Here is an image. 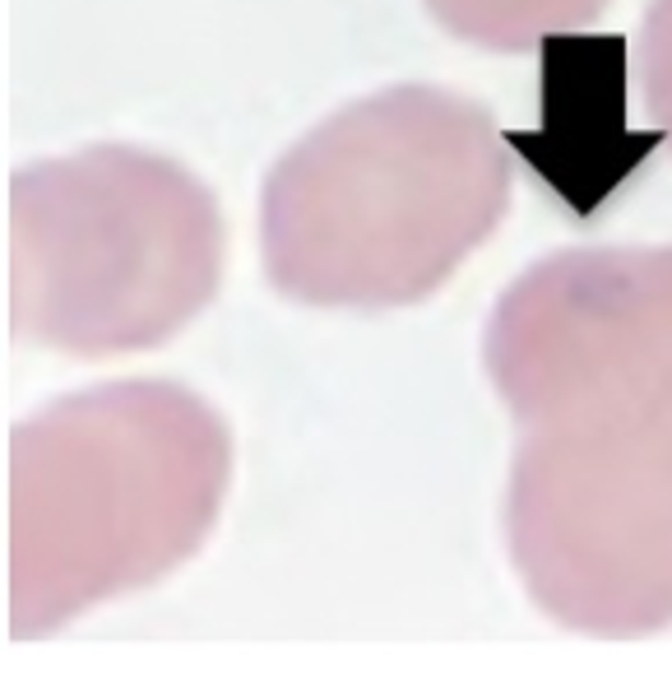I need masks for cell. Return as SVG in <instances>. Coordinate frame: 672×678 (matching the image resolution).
Instances as JSON below:
<instances>
[{"label": "cell", "instance_id": "277c9868", "mask_svg": "<svg viewBox=\"0 0 672 678\" xmlns=\"http://www.w3.org/2000/svg\"><path fill=\"white\" fill-rule=\"evenodd\" d=\"M506 539L561 628L672 623V381L594 377L515 410Z\"/></svg>", "mask_w": 672, "mask_h": 678}, {"label": "cell", "instance_id": "52a82bcc", "mask_svg": "<svg viewBox=\"0 0 672 678\" xmlns=\"http://www.w3.org/2000/svg\"><path fill=\"white\" fill-rule=\"evenodd\" d=\"M607 0H427L441 24L487 51H529L547 33L589 24Z\"/></svg>", "mask_w": 672, "mask_h": 678}, {"label": "cell", "instance_id": "3957f363", "mask_svg": "<svg viewBox=\"0 0 672 678\" xmlns=\"http://www.w3.org/2000/svg\"><path fill=\"white\" fill-rule=\"evenodd\" d=\"M223 279V215L182 163L93 145L10 182V325L74 358L153 348Z\"/></svg>", "mask_w": 672, "mask_h": 678}, {"label": "cell", "instance_id": "7a4b0ae2", "mask_svg": "<svg viewBox=\"0 0 672 678\" xmlns=\"http://www.w3.org/2000/svg\"><path fill=\"white\" fill-rule=\"evenodd\" d=\"M228 479V423L176 381H112L37 410L10 437V632L43 636L182 567Z\"/></svg>", "mask_w": 672, "mask_h": 678}, {"label": "cell", "instance_id": "ba28073f", "mask_svg": "<svg viewBox=\"0 0 672 678\" xmlns=\"http://www.w3.org/2000/svg\"><path fill=\"white\" fill-rule=\"evenodd\" d=\"M636 74H640V99L649 116L672 140V0H654L645 14L640 43H636Z\"/></svg>", "mask_w": 672, "mask_h": 678}, {"label": "cell", "instance_id": "5b68a950", "mask_svg": "<svg viewBox=\"0 0 672 678\" xmlns=\"http://www.w3.org/2000/svg\"><path fill=\"white\" fill-rule=\"evenodd\" d=\"M487 377L515 410L599 372H672V242L561 251L501 294L483 335Z\"/></svg>", "mask_w": 672, "mask_h": 678}, {"label": "cell", "instance_id": "6da1fadb", "mask_svg": "<svg viewBox=\"0 0 672 678\" xmlns=\"http://www.w3.org/2000/svg\"><path fill=\"white\" fill-rule=\"evenodd\" d=\"M506 135L464 93L399 84L325 116L265 177L269 284L306 307H408L491 238Z\"/></svg>", "mask_w": 672, "mask_h": 678}, {"label": "cell", "instance_id": "8992f818", "mask_svg": "<svg viewBox=\"0 0 672 678\" xmlns=\"http://www.w3.org/2000/svg\"><path fill=\"white\" fill-rule=\"evenodd\" d=\"M538 130H506L529 168L576 209L594 215L630 172L659 149L663 126H626V43L622 37L547 33Z\"/></svg>", "mask_w": 672, "mask_h": 678}]
</instances>
